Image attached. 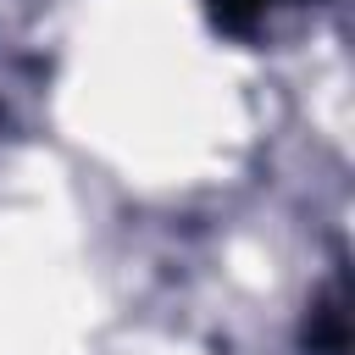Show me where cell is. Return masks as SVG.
Listing matches in <instances>:
<instances>
[{"label":"cell","mask_w":355,"mask_h":355,"mask_svg":"<svg viewBox=\"0 0 355 355\" xmlns=\"http://www.w3.org/2000/svg\"><path fill=\"white\" fill-rule=\"evenodd\" d=\"M266 6H277V0H216V22H222V28H233V33H244Z\"/></svg>","instance_id":"obj_1"}]
</instances>
